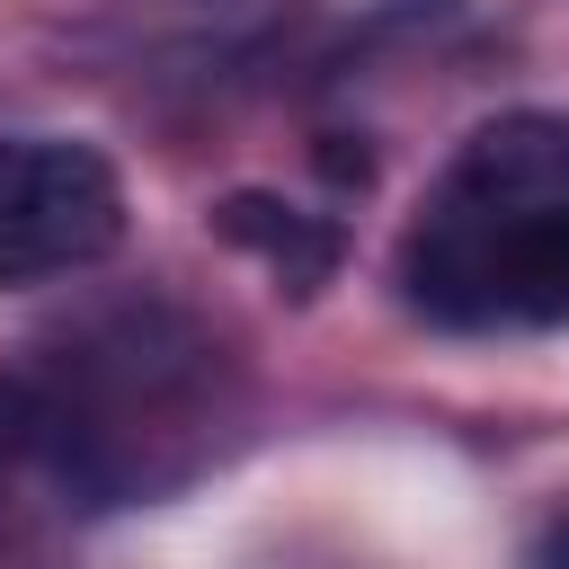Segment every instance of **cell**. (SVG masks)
I'll use <instances>...</instances> for the list:
<instances>
[{
  "label": "cell",
  "mask_w": 569,
  "mask_h": 569,
  "mask_svg": "<svg viewBox=\"0 0 569 569\" xmlns=\"http://www.w3.org/2000/svg\"><path fill=\"white\" fill-rule=\"evenodd\" d=\"M400 284L445 329H551L569 320V116L480 124L427 187Z\"/></svg>",
  "instance_id": "cell-1"
},
{
  "label": "cell",
  "mask_w": 569,
  "mask_h": 569,
  "mask_svg": "<svg viewBox=\"0 0 569 569\" xmlns=\"http://www.w3.org/2000/svg\"><path fill=\"white\" fill-rule=\"evenodd\" d=\"M44 400V445L89 498H142L178 480L213 436V347L169 311H124L71 347Z\"/></svg>",
  "instance_id": "cell-2"
},
{
  "label": "cell",
  "mask_w": 569,
  "mask_h": 569,
  "mask_svg": "<svg viewBox=\"0 0 569 569\" xmlns=\"http://www.w3.org/2000/svg\"><path fill=\"white\" fill-rule=\"evenodd\" d=\"M124 240V178L98 142L0 133V284L80 276Z\"/></svg>",
  "instance_id": "cell-3"
},
{
  "label": "cell",
  "mask_w": 569,
  "mask_h": 569,
  "mask_svg": "<svg viewBox=\"0 0 569 569\" xmlns=\"http://www.w3.org/2000/svg\"><path fill=\"white\" fill-rule=\"evenodd\" d=\"M213 231H222L231 249L267 258L293 293L329 284V267H338V222H329V213H302V204H284V196H258V187L222 196V204H213Z\"/></svg>",
  "instance_id": "cell-4"
},
{
  "label": "cell",
  "mask_w": 569,
  "mask_h": 569,
  "mask_svg": "<svg viewBox=\"0 0 569 569\" xmlns=\"http://www.w3.org/2000/svg\"><path fill=\"white\" fill-rule=\"evenodd\" d=\"M36 445H44V400H36V382L0 373V471L18 453H36Z\"/></svg>",
  "instance_id": "cell-5"
},
{
  "label": "cell",
  "mask_w": 569,
  "mask_h": 569,
  "mask_svg": "<svg viewBox=\"0 0 569 569\" xmlns=\"http://www.w3.org/2000/svg\"><path fill=\"white\" fill-rule=\"evenodd\" d=\"M542 569H569V516H560V525L542 533Z\"/></svg>",
  "instance_id": "cell-6"
}]
</instances>
